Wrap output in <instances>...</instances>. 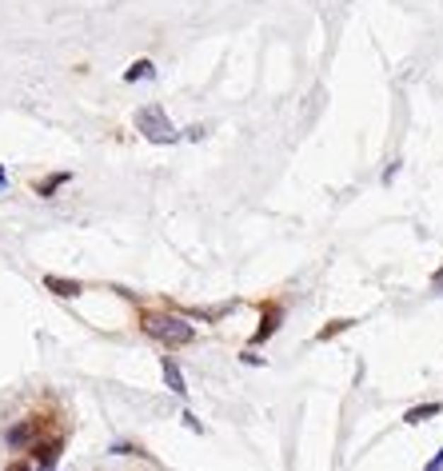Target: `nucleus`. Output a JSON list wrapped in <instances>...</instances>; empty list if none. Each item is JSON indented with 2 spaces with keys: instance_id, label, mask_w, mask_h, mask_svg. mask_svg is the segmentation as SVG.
<instances>
[{
  "instance_id": "nucleus-1",
  "label": "nucleus",
  "mask_w": 443,
  "mask_h": 471,
  "mask_svg": "<svg viewBox=\"0 0 443 471\" xmlns=\"http://www.w3.org/2000/svg\"><path fill=\"white\" fill-rule=\"evenodd\" d=\"M140 332L164 348H180V344H192L196 339V327H192L188 315L180 312H140Z\"/></svg>"
},
{
  "instance_id": "nucleus-2",
  "label": "nucleus",
  "mask_w": 443,
  "mask_h": 471,
  "mask_svg": "<svg viewBox=\"0 0 443 471\" xmlns=\"http://www.w3.org/2000/svg\"><path fill=\"white\" fill-rule=\"evenodd\" d=\"M136 132L144 136V140H152V144H180L184 136H180V128L172 120H168V112L160 108V104H148V108H136Z\"/></svg>"
},
{
  "instance_id": "nucleus-3",
  "label": "nucleus",
  "mask_w": 443,
  "mask_h": 471,
  "mask_svg": "<svg viewBox=\"0 0 443 471\" xmlns=\"http://www.w3.org/2000/svg\"><path fill=\"white\" fill-rule=\"evenodd\" d=\"M36 439H40V419H33V415H24V419L4 427V448L8 451H28Z\"/></svg>"
},
{
  "instance_id": "nucleus-4",
  "label": "nucleus",
  "mask_w": 443,
  "mask_h": 471,
  "mask_svg": "<svg viewBox=\"0 0 443 471\" xmlns=\"http://www.w3.org/2000/svg\"><path fill=\"white\" fill-rule=\"evenodd\" d=\"M280 327H284V308H280V303H264V312H260V327H255L252 344H255V348H264Z\"/></svg>"
},
{
  "instance_id": "nucleus-5",
  "label": "nucleus",
  "mask_w": 443,
  "mask_h": 471,
  "mask_svg": "<svg viewBox=\"0 0 443 471\" xmlns=\"http://www.w3.org/2000/svg\"><path fill=\"white\" fill-rule=\"evenodd\" d=\"M28 451L36 455V467H56V463H60V451H64V436H40Z\"/></svg>"
},
{
  "instance_id": "nucleus-6",
  "label": "nucleus",
  "mask_w": 443,
  "mask_h": 471,
  "mask_svg": "<svg viewBox=\"0 0 443 471\" xmlns=\"http://www.w3.org/2000/svg\"><path fill=\"white\" fill-rule=\"evenodd\" d=\"M45 288L56 296V300H76V296L84 292V284L68 280V276H45Z\"/></svg>"
},
{
  "instance_id": "nucleus-7",
  "label": "nucleus",
  "mask_w": 443,
  "mask_h": 471,
  "mask_svg": "<svg viewBox=\"0 0 443 471\" xmlns=\"http://www.w3.org/2000/svg\"><path fill=\"white\" fill-rule=\"evenodd\" d=\"M160 371H164V383H168V392H176V395H188V383H184V371H180V364L172 356L160 359Z\"/></svg>"
},
{
  "instance_id": "nucleus-8",
  "label": "nucleus",
  "mask_w": 443,
  "mask_h": 471,
  "mask_svg": "<svg viewBox=\"0 0 443 471\" xmlns=\"http://www.w3.org/2000/svg\"><path fill=\"white\" fill-rule=\"evenodd\" d=\"M64 184H72V172H52V176L36 180V184H33V192H36V196H45V200H48V196H56V192L64 188Z\"/></svg>"
},
{
  "instance_id": "nucleus-9",
  "label": "nucleus",
  "mask_w": 443,
  "mask_h": 471,
  "mask_svg": "<svg viewBox=\"0 0 443 471\" xmlns=\"http://www.w3.org/2000/svg\"><path fill=\"white\" fill-rule=\"evenodd\" d=\"M443 412V404H415V407H408V412H403V424H427V419H435V415Z\"/></svg>"
},
{
  "instance_id": "nucleus-10",
  "label": "nucleus",
  "mask_w": 443,
  "mask_h": 471,
  "mask_svg": "<svg viewBox=\"0 0 443 471\" xmlns=\"http://www.w3.org/2000/svg\"><path fill=\"white\" fill-rule=\"evenodd\" d=\"M156 76V64L148 57H140V60H132V68L124 72V84H140V80H152Z\"/></svg>"
},
{
  "instance_id": "nucleus-11",
  "label": "nucleus",
  "mask_w": 443,
  "mask_h": 471,
  "mask_svg": "<svg viewBox=\"0 0 443 471\" xmlns=\"http://www.w3.org/2000/svg\"><path fill=\"white\" fill-rule=\"evenodd\" d=\"M347 327H355V320H332V324H323L320 332H316V339H320V344H328V339H335L340 332H347Z\"/></svg>"
},
{
  "instance_id": "nucleus-12",
  "label": "nucleus",
  "mask_w": 443,
  "mask_h": 471,
  "mask_svg": "<svg viewBox=\"0 0 443 471\" xmlns=\"http://www.w3.org/2000/svg\"><path fill=\"white\" fill-rule=\"evenodd\" d=\"M108 455H144V451L136 448L132 439H112V443H108Z\"/></svg>"
},
{
  "instance_id": "nucleus-13",
  "label": "nucleus",
  "mask_w": 443,
  "mask_h": 471,
  "mask_svg": "<svg viewBox=\"0 0 443 471\" xmlns=\"http://www.w3.org/2000/svg\"><path fill=\"white\" fill-rule=\"evenodd\" d=\"M184 136V140H204V136H208V124H192L188 132H180Z\"/></svg>"
},
{
  "instance_id": "nucleus-14",
  "label": "nucleus",
  "mask_w": 443,
  "mask_h": 471,
  "mask_svg": "<svg viewBox=\"0 0 443 471\" xmlns=\"http://www.w3.org/2000/svg\"><path fill=\"white\" fill-rule=\"evenodd\" d=\"M180 419H184V427H188V431H196V436H204V424H200V419H196V415H192V412H184V415H180Z\"/></svg>"
},
{
  "instance_id": "nucleus-15",
  "label": "nucleus",
  "mask_w": 443,
  "mask_h": 471,
  "mask_svg": "<svg viewBox=\"0 0 443 471\" xmlns=\"http://www.w3.org/2000/svg\"><path fill=\"white\" fill-rule=\"evenodd\" d=\"M240 364H248V368H264V356H255V351H240Z\"/></svg>"
},
{
  "instance_id": "nucleus-16",
  "label": "nucleus",
  "mask_w": 443,
  "mask_h": 471,
  "mask_svg": "<svg viewBox=\"0 0 443 471\" xmlns=\"http://www.w3.org/2000/svg\"><path fill=\"white\" fill-rule=\"evenodd\" d=\"M423 471H443V448L435 451V455H432L427 463H423Z\"/></svg>"
},
{
  "instance_id": "nucleus-17",
  "label": "nucleus",
  "mask_w": 443,
  "mask_h": 471,
  "mask_svg": "<svg viewBox=\"0 0 443 471\" xmlns=\"http://www.w3.org/2000/svg\"><path fill=\"white\" fill-rule=\"evenodd\" d=\"M432 288H435V292H443V264H439V272L432 276Z\"/></svg>"
},
{
  "instance_id": "nucleus-18",
  "label": "nucleus",
  "mask_w": 443,
  "mask_h": 471,
  "mask_svg": "<svg viewBox=\"0 0 443 471\" xmlns=\"http://www.w3.org/2000/svg\"><path fill=\"white\" fill-rule=\"evenodd\" d=\"M4 471H33V467H28V463H24V460H16V463H8V467H4Z\"/></svg>"
},
{
  "instance_id": "nucleus-19",
  "label": "nucleus",
  "mask_w": 443,
  "mask_h": 471,
  "mask_svg": "<svg viewBox=\"0 0 443 471\" xmlns=\"http://www.w3.org/2000/svg\"><path fill=\"white\" fill-rule=\"evenodd\" d=\"M0 192H8V172H4V164H0Z\"/></svg>"
},
{
  "instance_id": "nucleus-20",
  "label": "nucleus",
  "mask_w": 443,
  "mask_h": 471,
  "mask_svg": "<svg viewBox=\"0 0 443 471\" xmlns=\"http://www.w3.org/2000/svg\"><path fill=\"white\" fill-rule=\"evenodd\" d=\"M36 471H56V467H36Z\"/></svg>"
}]
</instances>
